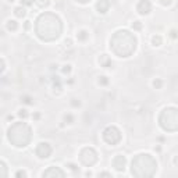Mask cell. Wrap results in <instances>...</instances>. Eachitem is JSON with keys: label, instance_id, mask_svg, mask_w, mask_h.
<instances>
[{"label": "cell", "instance_id": "1", "mask_svg": "<svg viewBox=\"0 0 178 178\" xmlns=\"http://www.w3.org/2000/svg\"><path fill=\"white\" fill-rule=\"evenodd\" d=\"M35 29H36V35L42 41L52 42V41L57 39L61 35L63 25H61L60 18L56 14H53V13H43L36 20Z\"/></svg>", "mask_w": 178, "mask_h": 178}, {"label": "cell", "instance_id": "2", "mask_svg": "<svg viewBox=\"0 0 178 178\" xmlns=\"http://www.w3.org/2000/svg\"><path fill=\"white\" fill-rule=\"evenodd\" d=\"M110 47L118 57H129L136 49V39L128 31H117L110 39Z\"/></svg>", "mask_w": 178, "mask_h": 178}, {"label": "cell", "instance_id": "3", "mask_svg": "<svg viewBox=\"0 0 178 178\" xmlns=\"http://www.w3.org/2000/svg\"><path fill=\"white\" fill-rule=\"evenodd\" d=\"M157 163L150 155H138L132 160L131 173L136 177H152L156 173Z\"/></svg>", "mask_w": 178, "mask_h": 178}, {"label": "cell", "instance_id": "4", "mask_svg": "<svg viewBox=\"0 0 178 178\" xmlns=\"http://www.w3.org/2000/svg\"><path fill=\"white\" fill-rule=\"evenodd\" d=\"M7 136H9V141L14 146L25 147L31 142L32 131L28 124H25V123H15L14 125L10 127Z\"/></svg>", "mask_w": 178, "mask_h": 178}, {"label": "cell", "instance_id": "5", "mask_svg": "<svg viewBox=\"0 0 178 178\" xmlns=\"http://www.w3.org/2000/svg\"><path fill=\"white\" fill-rule=\"evenodd\" d=\"M159 123L164 131L174 132L178 129V110L174 107H167L161 111L159 117Z\"/></svg>", "mask_w": 178, "mask_h": 178}, {"label": "cell", "instance_id": "6", "mask_svg": "<svg viewBox=\"0 0 178 178\" xmlns=\"http://www.w3.org/2000/svg\"><path fill=\"white\" fill-rule=\"evenodd\" d=\"M79 160H81V163L84 166L91 167V166H93L95 163L97 161V155H96V152L92 147H85L79 153Z\"/></svg>", "mask_w": 178, "mask_h": 178}, {"label": "cell", "instance_id": "7", "mask_svg": "<svg viewBox=\"0 0 178 178\" xmlns=\"http://www.w3.org/2000/svg\"><path fill=\"white\" fill-rule=\"evenodd\" d=\"M103 139L109 145H117L121 141V132L115 127H107L103 131Z\"/></svg>", "mask_w": 178, "mask_h": 178}, {"label": "cell", "instance_id": "8", "mask_svg": "<svg viewBox=\"0 0 178 178\" xmlns=\"http://www.w3.org/2000/svg\"><path fill=\"white\" fill-rule=\"evenodd\" d=\"M36 155H38V157H41V159H47V157L52 155V146L49 143H46V142L39 143L38 147H36Z\"/></svg>", "mask_w": 178, "mask_h": 178}, {"label": "cell", "instance_id": "9", "mask_svg": "<svg viewBox=\"0 0 178 178\" xmlns=\"http://www.w3.org/2000/svg\"><path fill=\"white\" fill-rule=\"evenodd\" d=\"M136 10L139 11V14H149L152 10V4L149 0H141L136 6Z\"/></svg>", "mask_w": 178, "mask_h": 178}, {"label": "cell", "instance_id": "10", "mask_svg": "<svg viewBox=\"0 0 178 178\" xmlns=\"http://www.w3.org/2000/svg\"><path fill=\"white\" fill-rule=\"evenodd\" d=\"M125 157L123 156V155H117L114 157V160H113V166L115 167L117 171H124V168H125Z\"/></svg>", "mask_w": 178, "mask_h": 178}, {"label": "cell", "instance_id": "11", "mask_svg": "<svg viewBox=\"0 0 178 178\" xmlns=\"http://www.w3.org/2000/svg\"><path fill=\"white\" fill-rule=\"evenodd\" d=\"M43 177H64V173L57 167H50L43 173Z\"/></svg>", "mask_w": 178, "mask_h": 178}, {"label": "cell", "instance_id": "12", "mask_svg": "<svg viewBox=\"0 0 178 178\" xmlns=\"http://www.w3.org/2000/svg\"><path fill=\"white\" fill-rule=\"evenodd\" d=\"M109 7H110L109 0H99L96 3V10L99 11V13H102V14H105L106 11L109 10Z\"/></svg>", "mask_w": 178, "mask_h": 178}, {"label": "cell", "instance_id": "13", "mask_svg": "<svg viewBox=\"0 0 178 178\" xmlns=\"http://www.w3.org/2000/svg\"><path fill=\"white\" fill-rule=\"evenodd\" d=\"M99 63H100V65L102 67H110L111 65V60L109 59V56H106V54H102L100 56V59H99Z\"/></svg>", "mask_w": 178, "mask_h": 178}, {"label": "cell", "instance_id": "14", "mask_svg": "<svg viewBox=\"0 0 178 178\" xmlns=\"http://www.w3.org/2000/svg\"><path fill=\"white\" fill-rule=\"evenodd\" d=\"M77 38H78V41H81V42H84V41H86L88 38H89V33L86 31H81L77 33Z\"/></svg>", "mask_w": 178, "mask_h": 178}, {"label": "cell", "instance_id": "15", "mask_svg": "<svg viewBox=\"0 0 178 178\" xmlns=\"http://www.w3.org/2000/svg\"><path fill=\"white\" fill-rule=\"evenodd\" d=\"M6 27H7V29H9V31H15L18 25H17V22H15V21L10 20V21H7V25H6Z\"/></svg>", "mask_w": 178, "mask_h": 178}, {"label": "cell", "instance_id": "16", "mask_svg": "<svg viewBox=\"0 0 178 178\" xmlns=\"http://www.w3.org/2000/svg\"><path fill=\"white\" fill-rule=\"evenodd\" d=\"M35 1H36L38 7H41V9L47 7V6H49V3H50V0H35Z\"/></svg>", "mask_w": 178, "mask_h": 178}, {"label": "cell", "instance_id": "17", "mask_svg": "<svg viewBox=\"0 0 178 178\" xmlns=\"http://www.w3.org/2000/svg\"><path fill=\"white\" fill-rule=\"evenodd\" d=\"M152 42H153L155 46H160L161 42H163V39H161V36H160V35H155V36L152 38Z\"/></svg>", "mask_w": 178, "mask_h": 178}, {"label": "cell", "instance_id": "18", "mask_svg": "<svg viewBox=\"0 0 178 178\" xmlns=\"http://www.w3.org/2000/svg\"><path fill=\"white\" fill-rule=\"evenodd\" d=\"M14 14H15L17 17H20V18H21V17L25 15V9H24V7H17V9L14 10Z\"/></svg>", "mask_w": 178, "mask_h": 178}, {"label": "cell", "instance_id": "19", "mask_svg": "<svg viewBox=\"0 0 178 178\" xmlns=\"http://www.w3.org/2000/svg\"><path fill=\"white\" fill-rule=\"evenodd\" d=\"M132 28L134 29H136V31H141V28H142V24L139 21H135L134 24H132Z\"/></svg>", "mask_w": 178, "mask_h": 178}, {"label": "cell", "instance_id": "20", "mask_svg": "<svg viewBox=\"0 0 178 178\" xmlns=\"http://www.w3.org/2000/svg\"><path fill=\"white\" fill-rule=\"evenodd\" d=\"M99 84H100V85H107V84H109L107 77H100V78H99Z\"/></svg>", "mask_w": 178, "mask_h": 178}, {"label": "cell", "instance_id": "21", "mask_svg": "<svg viewBox=\"0 0 178 178\" xmlns=\"http://www.w3.org/2000/svg\"><path fill=\"white\" fill-rule=\"evenodd\" d=\"M153 86H155L156 89H160V88H161V81H160V79H155V81H153Z\"/></svg>", "mask_w": 178, "mask_h": 178}, {"label": "cell", "instance_id": "22", "mask_svg": "<svg viewBox=\"0 0 178 178\" xmlns=\"http://www.w3.org/2000/svg\"><path fill=\"white\" fill-rule=\"evenodd\" d=\"M18 115H20L21 118H27V117H28V113H27V110H20Z\"/></svg>", "mask_w": 178, "mask_h": 178}, {"label": "cell", "instance_id": "23", "mask_svg": "<svg viewBox=\"0 0 178 178\" xmlns=\"http://www.w3.org/2000/svg\"><path fill=\"white\" fill-rule=\"evenodd\" d=\"M24 103H27V105H32L33 102H32V99H31V97L25 96V97H24Z\"/></svg>", "mask_w": 178, "mask_h": 178}, {"label": "cell", "instance_id": "24", "mask_svg": "<svg viewBox=\"0 0 178 178\" xmlns=\"http://www.w3.org/2000/svg\"><path fill=\"white\" fill-rule=\"evenodd\" d=\"M64 120H65V121H68V124H71V123H73V115L67 114L65 117H64Z\"/></svg>", "mask_w": 178, "mask_h": 178}, {"label": "cell", "instance_id": "25", "mask_svg": "<svg viewBox=\"0 0 178 178\" xmlns=\"http://www.w3.org/2000/svg\"><path fill=\"white\" fill-rule=\"evenodd\" d=\"M22 4H25V6H31L32 3H33V0H21Z\"/></svg>", "mask_w": 178, "mask_h": 178}, {"label": "cell", "instance_id": "26", "mask_svg": "<svg viewBox=\"0 0 178 178\" xmlns=\"http://www.w3.org/2000/svg\"><path fill=\"white\" fill-rule=\"evenodd\" d=\"M70 71H71V67H70V65H64V68H63V73H64V74H68V73H70Z\"/></svg>", "mask_w": 178, "mask_h": 178}, {"label": "cell", "instance_id": "27", "mask_svg": "<svg viewBox=\"0 0 178 178\" xmlns=\"http://www.w3.org/2000/svg\"><path fill=\"white\" fill-rule=\"evenodd\" d=\"M170 36H171L173 39H175V38H178V32L177 31H171L170 32Z\"/></svg>", "mask_w": 178, "mask_h": 178}, {"label": "cell", "instance_id": "28", "mask_svg": "<svg viewBox=\"0 0 178 178\" xmlns=\"http://www.w3.org/2000/svg\"><path fill=\"white\" fill-rule=\"evenodd\" d=\"M67 166H68V167L71 168V170H73V171H77V170H78V167H77V166H75V164H73V163H68V164H67Z\"/></svg>", "mask_w": 178, "mask_h": 178}, {"label": "cell", "instance_id": "29", "mask_svg": "<svg viewBox=\"0 0 178 178\" xmlns=\"http://www.w3.org/2000/svg\"><path fill=\"white\" fill-rule=\"evenodd\" d=\"M15 177H27V174H25V171H18L15 174Z\"/></svg>", "mask_w": 178, "mask_h": 178}, {"label": "cell", "instance_id": "30", "mask_svg": "<svg viewBox=\"0 0 178 178\" xmlns=\"http://www.w3.org/2000/svg\"><path fill=\"white\" fill-rule=\"evenodd\" d=\"M161 4H163V6H170V4H171V0H161Z\"/></svg>", "mask_w": 178, "mask_h": 178}, {"label": "cell", "instance_id": "31", "mask_svg": "<svg viewBox=\"0 0 178 178\" xmlns=\"http://www.w3.org/2000/svg\"><path fill=\"white\" fill-rule=\"evenodd\" d=\"M79 105H81V103H79V102H77V99H73V106H74V107H78Z\"/></svg>", "mask_w": 178, "mask_h": 178}, {"label": "cell", "instance_id": "32", "mask_svg": "<svg viewBox=\"0 0 178 178\" xmlns=\"http://www.w3.org/2000/svg\"><path fill=\"white\" fill-rule=\"evenodd\" d=\"M1 168H3V177H6V164L1 163Z\"/></svg>", "mask_w": 178, "mask_h": 178}, {"label": "cell", "instance_id": "33", "mask_svg": "<svg viewBox=\"0 0 178 178\" xmlns=\"http://www.w3.org/2000/svg\"><path fill=\"white\" fill-rule=\"evenodd\" d=\"M100 175H105V177H110V175H111V174H109V173H102V174H100Z\"/></svg>", "mask_w": 178, "mask_h": 178}, {"label": "cell", "instance_id": "34", "mask_svg": "<svg viewBox=\"0 0 178 178\" xmlns=\"http://www.w3.org/2000/svg\"><path fill=\"white\" fill-rule=\"evenodd\" d=\"M65 45H67V46H70V45H71V41H70V39H67V41H65Z\"/></svg>", "mask_w": 178, "mask_h": 178}, {"label": "cell", "instance_id": "35", "mask_svg": "<svg viewBox=\"0 0 178 178\" xmlns=\"http://www.w3.org/2000/svg\"><path fill=\"white\" fill-rule=\"evenodd\" d=\"M29 28V21H27V24H25V29H28Z\"/></svg>", "mask_w": 178, "mask_h": 178}, {"label": "cell", "instance_id": "36", "mask_svg": "<svg viewBox=\"0 0 178 178\" xmlns=\"http://www.w3.org/2000/svg\"><path fill=\"white\" fill-rule=\"evenodd\" d=\"M79 3H88V1H91V0H78Z\"/></svg>", "mask_w": 178, "mask_h": 178}, {"label": "cell", "instance_id": "37", "mask_svg": "<svg viewBox=\"0 0 178 178\" xmlns=\"http://www.w3.org/2000/svg\"><path fill=\"white\" fill-rule=\"evenodd\" d=\"M9 1H14V0H9Z\"/></svg>", "mask_w": 178, "mask_h": 178}]
</instances>
